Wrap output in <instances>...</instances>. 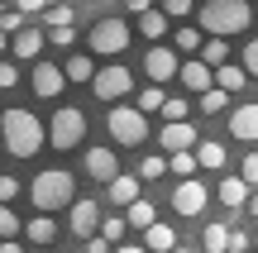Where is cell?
<instances>
[{"instance_id": "6da1fadb", "label": "cell", "mask_w": 258, "mask_h": 253, "mask_svg": "<svg viewBox=\"0 0 258 253\" xmlns=\"http://www.w3.org/2000/svg\"><path fill=\"white\" fill-rule=\"evenodd\" d=\"M196 24H201L206 38H234L253 24V5L249 0H206L196 10Z\"/></svg>"}, {"instance_id": "7a4b0ae2", "label": "cell", "mask_w": 258, "mask_h": 253, "mask_svg": "<svg viewBox=\"0 0 258 253\" xmlns=\"http://www.w3.org/2000/svg\"><path fill=\"white\" fill-rule=\"evenodd\" d=\"M0 139H5L10 158H34L48 134H43V120H38V115H29L24 105H15V110L0 115Z\"/></svg>"}, {"instance_id": "3957f363", "label": "cell", "mask_w": 258, "mask_h": 253, "mask_svg": "<svg viewBox=\"0 0 258 253\" xmlns=\"http://www.w3.org/2000/svg\"><path fill=\"white\" fill-rule=\"evenodd\" d=\"M72 172H62V167H48V172H38L34 182H29V201H34V210H43V215H53V210H67L72 206Z\"/></svg>"}, {"instance_id": "277c9868", "label": "cell", "mask_w": 258, "mask_h": 253, "mask_svg": "<svg viewBox=\"0 0 258 253\" xmlns=\"http://www.w3.org/2000/svg\"><path fill=\"white\" fill-rule=\"evenodd\" d=\"M105 129H110V139L120 143V148H139V143L148 139V115L139 110V105L115 101L110 115H105Z\"/></svg>"}, {"instance_id": "5b68a950", "label": "cell", "mask_w": 258, "mask_h": 253, "mask_svg": "<svg viewBox=\"0 0 258 253\" xmlns=\"http://www.w3.org/2000/svg\"><path fill=\"white\" fill-rule=\"evenodd\" d=\"M82 139H86V115H82V105H57L53 124H48V143H53L57 153H72V148H82Z\"/></svg>"}, {"instance_id": "8992f818", "label": "cell", "mask_w": 258, "mask_h": 253, "mask_svg": "<svg viewBox=\"0 0 258 253\" xmlns=\"http://www.w3.org/2000/svg\"><path fill=\"white\" fill-rule=\"evenodd\" d=\"M129 38H134V29L124 24L120 15H105V19H96L91 24V53H101V57H120L124 48H129Z\"/></svg>"}, {"instance_id": "52a82bcc", "label": "cell", "mask_w": 258, "mask_h": 253, "mask_svg": "<svg viewBox=\"0 0 258 253\" xmlns=\"http://www.w3.org/2000/svg\"><path fill=\"white\" fill-rule=\"evenodd\" d=\"M91 91L101 96L105 105H115V101H124V96L134 91V72H129L124 62H110V67H96V76H91Z\"/></svg>"}, {"instance_id": "ba28073f", "label": "cell", "mask_w": 258, "mask_h": 253, "mask_svg": "<svg viewBox=\"0 0 258 253\" xmlns=\"http://www.w3.org/2000/svg\"><path fill=\"white\" fill-rule=\"evenodd\" d=\"M206 206H211V187H206L201 177H182V182H177V191H172V210H177V215L196 220Z\"/></svg>"}, {"instance_id": "9c48e42d", "label": "cell", "mask_w": 258, "mask_h": 253, "mask_svg": "<svg viewBox=\"0 0 258 253\" xmlns=\"http://www.w3.org/2000/svg\"><path fill=\"white\" fill-rule=\"evenodd\" d=\"M177 67H182V57H177V48H167V43H153L144 53V76H148V81H158V86L172 81Z\"/></svg>"}, {"instance_id": "30bf717a", "label": "cell", "mask_w": 258, "mask_h": 253, "mask_svg": "<svg viewBox=\"0 0 258 253\" xmlns=\"http://www.w3.org/2000/svg\"><path fill=\"white\" fill-rule=\"evenodd\" d=\"M82 172H86L91 182H110V177H120V153L105 148V143H96V148L82 153Z\"/></svg>"}, {"instance_id": "8fae6325", "label": "cell", "mask_w": 258, "mask_h": 253, "mask_svg": "<svg viewBox=\"0 0 258 253\" xmlns=\"http://www.w3.org/2000/svg\"><path fill=\"white\" fill-rule=\"evenodd\" d=\"M29 86H34V96H38V101H53V96H62L67 72H62L57 62H43V57H38V62H34V72H29Z\"/></svg>"}, {"instance_id": "7c38bea8", "label": "cell", "mask_w": 258, "mask_h": 253, "mask_svg": "<svg viewBox=\"0 0 258 253\" xmlns=\"http://www.w3.org/2000/svg\"><path fill=\"white\" fill-rule=\"evenodd\" d=\"M196 143H201V139H196V129L186 120H167L163 129H158V148H163V153H191Z\"/></svg>"}, {"instance_id": "4fadbf2b", "label": "cell", "mask_w": 258, "mask_h": 253, "mask_svg": "<svg viewBox=\"0 0 258 253\" xmlns=\"http://www.w3.org/2000/svg\"><path fill=\"white\" fill-rule=\"evenodd\" d=\"M67 229H72L77 239L101 234V210H96V201H72V206H67Z\"/></svg>"}, {"instance_id": "5bb4252c", "label": "cell", "mask_w": 258, "mask_h": 253, "mask_svg": "<svg viewBox=\"0 0 258 253\" xmlns=\"http://www.w3.org/2000/svg\"><path fill=\"white\" fill-rule=\"evenodd\" d=\"M43 43H48V34L43 29H19V34H10V53L19 57V62H38V53H43Z\"/></svg>"}, {"instance_id": "9a60e30c", "label": "cell", "mask_w": 258, "mask_h": 253, "mask_svg": "<svg viewBox=\"0 0 258 253\" xmlns=\"http://www.w3.org/2000/svg\"><path fill=\"white\" fill-rule=\"evenodd\" d=\"M177 81H182L186 91L201 96V91H211V86H215V67H206L201 57H186V62L177 67Z\"/></svg>"}, {"instance_id": "2e32d148", "label": "cell", "mask_w": 258, "mask_h": 253, "mask_svg": "<svg viewBox=\"0 0 258 253\" xmlns=\"http://www.w3.org/2000/svg\"><path fill=\"white\" fill-rule=\"evenodd\" d=\"M230 134L239 143H258V101L234 105V110H230Z\"/></svg>"}, {"instance_id": "e0dca14e", "label": "cell", "mask_w": 258, "mask_h": 253, "mask_svg": "<svg viewBox=\"0 0 258 253\" xmlns=\"http://www.w3.org/2000/svg\"><path fill=\"white\" fill-rule=\"evenodd\" d=\"M215 196H220V206H230V210H249V196H253V187L234 172V177H225L220 187H215Z\"/></svg>"}, {"instance_id": "ac0fdd59", "label": "cell", "mask_w": 258, "mask_h": 253, "mask_svg": "<svg viewBox=\"0 0 258 253\" xmlns=\"http://www.w3.org/2000/svg\"><path fill=\"white\" fill-rule=\"evenodd\" d=\"M105 196H110L115 201V206H134V201L139 196H144V182H139V177H124V172H120V177H110V182H105Z\"/></svg>"}, {"instance_id": "d6986e66", "label": "cell", "mask_w": 258, "mask_h": 253, "mask_svg": "<svg viewBox=\"0 0 258 253\" xmlns=\"http://www.w3.org/2000/svg\"><path fill=\"white\" fill-rule=\"evenodd\" d=\"M144 248H148V253H172V248H177V229L163 225V220H153V225L144 229Z\"/></svg>"}, {"instance_id": "ffe728a7", "label": "cell", "mask_w": 258, "mask_h": 253, "mask_svg": "<svg viewBox=\"0 0 258 253\" xmlns=\"http://www.w3.org/2000/svg\"><path fill=\"white\" fill-rule=\"evenodd\" d=\"M215 86H220V91H244V86H249V72H244V62H220L215 67Z\"/></svg>"}, {"instance_id": "44dd1931", "label": "cell", "mask_w": 258, "mask_h": 253, "mask_svg": "<svg viewBox=\"0 0 258 253\" xmlns=\"http://www.w3.org/2000/svg\"><path fill=\"white\" fill-rule=\"evenodd\" d=\"M24 234L34 239L38 248H48V244H53V239H57V220H53V215H43V210H38V215H34V220H29V225H24Z\"/></svg>"}, {"instance_id": "7402d4cb", "label": "cell", "mask_w": 258, "mask_h": 253, "mask_svg": "<svg viewBox=\"0 0 258 253\" xmlns=\"http://www.w3.org/2000/svg\"><path fill=\"white\" fill-rule=\"evenodd\" d=\"M167 24H172V19H167L158 5L139 15V34H144V38H153V43H158V38H167Z\"/></svg>"}, {"instance_id": "603a6c76", "label": "cell", "mask_w": 258, "mask_h": 253, "mask_svg": "<svg viewBox=\"0 0 258 253\" xmlns=\"http://www.w3.org/2000/svg\"><path fill=\"white\" fill-rule=\"evenodd\" d=\"M191 153H196V162H201V167H211V172H220L225 158H230V153H225V143H215V139H201Z\"/></svg>"}, {"instance_id": "cb8c5ba5", "label": "cell", "mask_w": 258, "mask_h": 253, "mask_svg": "<svg viewBox=\"0 0 258 253\" xmlns=\"http://www.w3.org/2000/svg\"><path fill=\"white\" fill-rule=\"evenodd\" d=\"M201 43H206V34H201V24H182V29H177V34H172V48H177V53H201Z\"/></svg>"}, {"instance_id": "d4e9b609", "label": "cell", "mask_w": 258, "mask_h": 253, "mask_svg": "<svg viewBox=\"0 0 258 253\" xmlns=\"http://www.w3.org/2000/svg\"><path fill=\"white\" fill-rule=\"evenodd\" d=\"M124 220H129V229H148V225L158 220V210H153V201H144V196H139L134 206H124Z\"/></svg>"}, {"instance_id": "484cf974", "label": "cell", "mask_w": 258, "mask_h": 253, "mask_svg": "<svg viewBox=\"0 0 258 253\" xmlns=\"http://www.w3.org/2000/svg\"><path fill=\"white\" fill-rule=\"evenodd\" d=\"M201 248L206 253H230V225H206L201 229Z\"/></svg>"}, {"instance_id": "4316f807", "label": "cell", "mask_w": 258, "mask_h": 253, "mask_svg": "<svg viewBox=\"0 0 258 253\" xmlns=\"http://www.w3.org/2000/svg\"><path fill=\"white\" fill-rule=\"evenodd\" d=\"M196 57H201L206 67H220V62H230V38H206Z\"/></svg>"}, {"instance_id": "83f0119b", "label": "cell", "mask_w": 258, "mask_h": 253, "mask_svg": "<svg viewBox=\"0 0 258 253\" xmlns=\"http://www.w3.org/2000/svg\"><path fill=\"white\" fill-rule=\"evenodd\" d=\"M196 110H201V115H220V110H230V91H220V86L201 91V96H196Z\"/></svg>"}, {"instance_id": "f1b7e54d", "label": "cell", "mask_w": 258, "mask_h": 253, "mask_svg": "<svg viewBox=\"0 0 258 253\" xmlns=\"http://www.w3.org/2000/svg\"><path fill=\"white\" fill-rule=\"evenodd\" d=\"M62 72H67V81H91V76H96V62H91L86 53H72Z\"/></svg>"}, {"instance_id": "f546056e", "label": "cell", "mask_w": 258, "mask_h": 253, "mask_svg": "<svg viewBox=\"0 0 258 253\" xmlns=\"http://www.w3.org/2000/svg\"><path fill=\"white\" fill-rule=\"evenodd\" d=\"M163 101H167V91H163V86H144V91H139L134 96V105H139V110H144V115H153V110H163Z\"/></svg>"}, {"instance_id": "4dcf8cb0", "label": "cell", "mask_w": 258, "mask_h": 253, "mask_svg": "<svg viewBox=\"0 0 258 253\" xmlns=\"http://www.w3.org/2000/svg\"><path fill=\"white\" fill-rule=\"evenodd\" d=\"M167 172V158H158V153H148L144 162H139V182H158Z\"/></svg>"}, {"instance_id": "1f68e13d", "label": "cell", "mask_w": 258, "mask_h": 253, "mask_svg": "<svg viewBox=\"0 0 258 253\" xmlns=\"http://www.w3.org/2000/svg\"><path fill=\"white\" fill-rule=\"evenodd\" d=\"M72 19H77V10H72V5H48V10H43V29L72 24Z\"/></svg>"}, {"instance_id": "d6a6232c", "label": "cell", "mask_w": 258, "mask_h": 253, "mask_svg": "<svg viewBox=\"0 0 258 253\" xmlns=\"http://www.w3.org/2000/svg\"><path fill=\"white\" fill-rule=\"evenodd\" d=\"M167 167H172L177 177H196V167H201V162H196V153H172V158H167Z\"/></svg>"}, {"instance_id": "836d02e7", "label": "cell", "mask_w": 258, "mask_h": 253, "mask_svg": "<svg viewBox=\"0 0 258 253\" xmlns=\"http://www.w3.org/2000/svg\"><path fill=\"white\" fill-rule=\"evenodd\" d=\"M15 234H24V225H19V220H15V210L0 201V239H15Z\"/></svg>"}, {"instance_id": "e575fe53", "label": "cell", "mask_w": 258, "mask_h": 253, "mask_svg": "<svg viewBox=\"0 0 258 253\" xmlns=\"http://www.w3.org/2000/svg\"><path fill=\"white\" fill-rule=\"evenodd\" d=\"M43 34H48V43H57V48H72V43H77V29H72V24H57V29H43Z\"/></svg>"}, {"instance_id": "d590c367", "label": "cell", "mask_w": 258, "mask_h": 253, "mask_svg": "<svg viewBox=\"0 0 258 253\" xmlns=\"http://www.w3.org/2000/svg\"><path fill=\"white\" fill-rule=\"evenodd\" d=\"M124 229H129V220H124V215H110V220H101V234L110 239V244H120V234H124Z\"/></svg>"}, {"instance_id": "8d00e7d4", "label": "cell", "mask_w": 258, "mask_h": 253, "mask_svg": "<svg viewBox=\"0 0 258 253\" xmlns=\"http://www.w3.org/2000/svg\"><path fill=\"white\" fill-rule=\"evenodd\" d=\"M163 115H167V120H186V115H191V105H186L182 96H167V101H163Z\"/></svg>"}, {"instance_id": "74e56055", "label": "cell", "mask_w": 258, "mask_h": 253, "mask_svg": "<svg viewBox=\"0 0 258 253\" xmlns=\"http://www.w3.org/2000/svg\"><path fill=\"white\" fill-rule=\"evenodd\" d=\"M158 10H163L167 19H186V15H191L196 5H191V0H163V5H158Z\"/></svg>"}, {"instance_id": "f35d334b", "label": "cell", "mask_w": 258, "mask_h": 253, "mask_svg": "<svg viewBox=\"0 0 258 253\" xmlns=\"http://www.w3.org/2000/svg\"><path fill=\"white\" fill-rule=\"evenodd\" d=\"M230 253H253V239H249V229H230Z\"/></svg>"}, {"instance_id": "ab89813d", "label": "cell", "mask_w": 258, "mask_h": 253, "mask_svg": "<svg viewBox=\"0 0 258 253\" xmlns=\"http://www.w3.org/2000/svg\"><path fill=\"white\" fill-rule=\"evenodd\" d=\"M239 177L249 182V187H258V153H244V162H239Z\"/></svg>"}, {"instance_id": "60d3db41", "label": "cell", "mask_w": 258, "mask_h": 253, "mask_svg": "<svg viewBox=\"0 0 258 253\" xmlns=\"http://www.w3.org/2000/svg\"><path fill=\"white\" fill-rule=\"evenodd\" d=\"M82 253H115V244L105 234H91V239H82Z\"/></svg>"}, {"instance_id": "b9f144b4", "label": "cell", "mask_w": 258, "mask_h": 253, "mask_svg": "<svg viewBox=\"0 0 258 253\" xmlns=\"http://www.w3.org/2000/svg\"><path fill=\"white\" fill-rule=\"evenodd\" d=\"M10 86H19V67L0 57V91H10Z\"/></svg>"}, {"instance_id": "7bdbcfd3", "label": "cell", "mask_w": 258, "mask_h": 253, "mask_svg": "<svg viewBox=\"0 0 258 253\" xmlns=\"http://www.w3.org/2000/svg\"><path fill=\"white\" fill-rule=\"evenodd\" d=\"M244 72L258 76V38H249V43H244Z\"/></svg>"}, {"instance_id": "ee69618b", "label": "cell", "mask_w": 258, "mask_h": 253, "mask_svg": "<svg viewBox=\"0 0 258 253\" xmlns=\"http://www.w3.org/2000/svg\"><path fill=\"white\" fill-rule=\"evenodd\" d=\"M0 29H5V34H19V29H24V15H19V10H5V15H0Z\"/></svg>"}, {"instance_id": "f6af8a7d", "label": "cell", "mask_w": 258, "mask_h": 253, "mask_svg": "<svg viewBox=\"0 0 258 253\" xmlns=\"http://www.w3.org/2000/svg\"><path fill=\"white\" fill-rule=\"evenodd\" d=\"M19 191H24V187H19L15 177H0V201H5V206H10V201L19 196Z\"/></svg>"}, {"instance_id": "bcb514c9", "label": "cell", "mask_w": 258, "mask_h": 253, "mask_svg": "<svg viewBox=\"0 0 258 253\" xmlns=\"http://www.w3.org/2000/svg\"><path fill=\"white\" fill-rule=\"evenodd\" d=\"M15 10H19V15H43L48 0H15Z\"/></svg>"}, {"instance_id": "7dc6e473", "label": "cell", "mask_w": 258, "mask_h": 253, "mask_svg": "<svg viewBox=\"0 0 258 253\" xmlns=\"http://www.w3.org/2000/svg\"><path fill=\"white\" fill-rule=\"evenodd\" d=\"M124 10L129 15H144V10H153V0H124Z\"/></svg>"}, {"instance_id": "c3c4849f", "label": "cell", "mask_w": 258, "mask_h": 253, "mask_svg": "<svg viewBox=\"0 0 258 253\" xmlns=\"http://www.w3.org/2000/svg\"><path fill=\"white\" fill-rule=\"evenodd\" d=\"M115 253H148L144 244H115Z\"/></svg>"}, {"instance_id": "681fc988", "label": "cell", "mask_w": 258, "mask_h": 253, "mask_svg": "<svg viewBox=\"0 0 258 253\" xmlns=\"http://www.w3.org/2000/svg\"><path fill=\"white\" fill-rule=\"evenodd\" d=\"M0 253H24V248H19L15 239H0Z\"/></svg>"}, {"instance_id": "f907efd6", "label": "cell", "mask_w": 258, "mask_h": 253, "mask_svg": "<svg viewBox=\"0 0 258 253\" xmlns=\"http://www.w3.org/2000/svg\"><path fill=\"white\" fill-rule=\"evenodd\" d=\"M249 215L258 220V187H253V196H249Z\"/></svg>"}, {"instance_id": "816d5d0a", "label": "cell", "mask_w": 258, "mask_h": 253, "mask_svg": "<svg viewBox=\"0 0 258 253\" xmlns=\"http://www.w3.org/2000/svg\"><path fill=\"white\" fill-rule=\"evenodd\" d=\"M172 253H196V248H182V244H177V248H172Z\"/></svg>"}, {"instance_id": "f5cc1de1", "label": "cell", "mask_w": 258, "mask_h": 253, "mask_svg": "<svg viewBox=\"0 0 258 253\" xmlns=\"http://www.w3.org/2000/svg\"><path fill=\"white\" fill-rule=\"evenodd\" d=\"M0 53H5V29H0Z\"/></svg>"}, {"instance_id": "db71d44e", "label": "cell", "mask_w": 258, "mask_h": 253, "mask_svg": "<svg viewBox=\"0 0 258 253\" xmlns=\"http://www.w3.org/2000/svg\"><path fill=\"white\" fill-rule=\"evenodd\" d=\"M38 253H57V248H38Z\"/></svg>"}, {"instance_id": "11a10c76", "label": "cell", "mask_w": 258, "mask_h": 253, "mask_svg": "<svg viewBox=\"0 0 258 253\" xmlns=\"http://www.w3.org/2000/svg\"><path fill=\"white\" fill-rule=\"evenodd\" d=\"M0 15H5V5H0Z\"/></svg>"}, {"instance_id": "9f6ffc18", "label": "cell", "mask_w": 258, "mask_h": 253, "mask_svg": "<svg viewBox=\"0 0 258 253\" xmlns=\"http://www.w3.org/2000/svg\"><path fill=\"white\" fill-rule=\"evenodd\" d=\"M105 5H110V0H105Z\"/></svg>"}, {"instance_id": "6f0895ef", "label": "cell", "mask_w": 258, "mask_h": 253, "mask_svg": "<svg viewBox=\"0 0 258 253\" xmlns=\"http://www.w3.org/2000/svg\"><path fill=\"white\" fill-rule=\"evenodd\" d=\"M253 253H258V248H253Z\"/></svg>"}]
</instances>
